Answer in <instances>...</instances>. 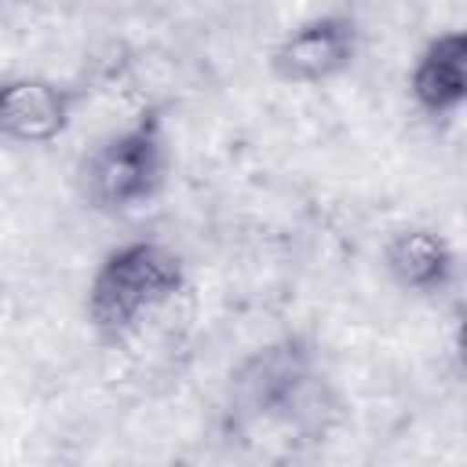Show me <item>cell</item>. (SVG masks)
<instances>
[{
	"mask_svg": "<svg viewBox=\"0 0 467 467\" xmlns=\"http://www.w3.org/2000/svg\"><path fill=\"white\" fill-rule=\"evenodd\" d=\"M387 266L390 274L409 285V288H420V292H434L449 281V270H452V255L445 248V241L431 230H405L390 241L387 248Z\"/></svg>",
	"mask_w": 467,
	"mask_h": 467,
	"instance_id": "cell-6",
	"label": "cell"
},
{
	"mask_svg": "<svg viewBox=\"0 0 467 467\" xmlns=\"http://www.w3.org/2000/svg\"><path fill=\"white\" fill-rule=\"evenodd\" d=\"M161 139L153 124H139L109 139L88 164V190L106 208L146 201L161 182Z\"/></svg>",
	"mask_w": 467,
	"mask_h": 467,
	"instance_id": "cell-2",
	"label": "cell"
},
{
	"mask_svg": "<svg viewBox=\"0 0 467 467\" xmlns=\"http://www.w3.org/2000/svg\"><path fill=\"white\" fill-rule=\"evenodd\" d=\"M69 120V99L47 80L0 84V135L15 142H51Z\"/></svg>",
	"mask_w": 467,
	"mask_h": 467,
	"instance_id": "cell-4",
	"label": "cell"
},
{
	"mask_svg": "<svg viewBox=\"0 0 467 467\" xmlns=\"http://www.w3.org/2000/svg\"><path fill=\"white\" fill-rule=\"evenodd\" d=\"M412 91L423 109L449 113L463 102L467 91V40L460 33H445L427 44V51L416 62Z\"/></svg>",
	"mask_w": 467,
	"mask_h": 467,
	"instance_id": "cell-5",
	"label": "cell"
},
{
	"mask_svg": "<svg viewBox=\"0 0 467 467\" xmlns=\"http://www.w3.org/2000/svg\"><path fill=\"white\" fill-rule=\"evenodd\" d=\"M354 51V33L343 18H314L285 36L274 66L285 80H325L347 66Z\"/></svg>",
	"mask_w": 467,
	"mask_h": 467,
	"instance_id": "cell-3",
	"label": "cell"
},
{
	"mask_svg": "<svg viewBox=\"0 0 467 467\" xmlns=\"http://www.w3.org/2000/svg\"><path fill=\"white\" fill-rule=\"evenodd\" d=\"M179 285L182 270L168 248L153 241H131L99 266L88 299L91 321L109 336H124L146 314L164 306L179 292Z\"/></svg>",
	"mask_w": 467,
	"mask_h": 467,
	"instance_id": "cell-1",
	"label": "cell"
}]
</instances>
